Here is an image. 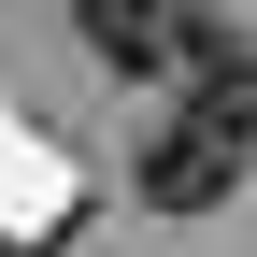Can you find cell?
I'll return each mask as SVG.
<instances>
[{
  "label": "cell",
  "instance_id": "6da1fadb",
  "mask_svg": "<svg viewBox=\"0 0 257 257\" xmlns=\"http://www.w3.org/2000/svg\"><path fill=\"white\" fill-rule=\"evenodd\" d=\"M72 29H86L100 72H172L186 29H200V0H72Z\"/></svg>",
  "mask_w": 257,
  "mask_h": 257
}]
</instances>
